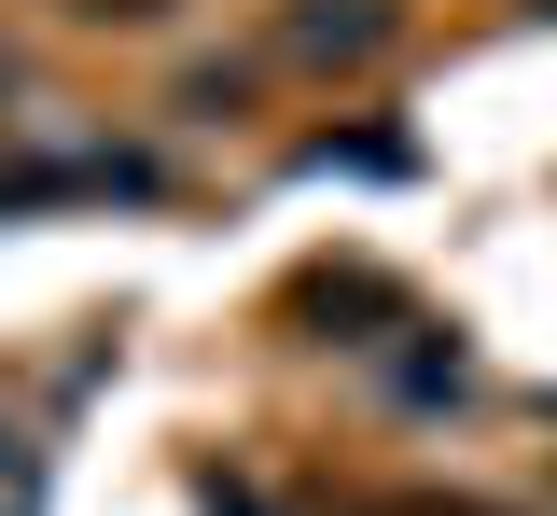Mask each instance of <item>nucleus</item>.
I'll list each match as a JSON object with an SVG mask.
<instances>
[{
    "instance_id": "f257e3e1",
    "label": "nucleus",
    "mask_w": 557,
    "mask_h": 516,
    "mask_svg": "<svg viewBox=\"0 0 557 516\" xmlns=\"http://www.w3.org/2000/svg\"><path fill=\"white\" fill-rule=\"evenodd\" d=\"M391 42H405L391 0H278V57L293 71H376Z\"/></svg>"
},
{
    "instance_id": "f03ea898",
    "label": "nucleus",
    "mask_w": 557,
    "mask_h": 516,
    "mask_svg": "<svg viewBox=\"0 0 557 516\" xmlns=\"http://www.w3.org/2000/svg\"><path fill=\"white\" fill-rule=\"evenodd\" d=\"M57 14H84V28H153L168 0H57Z\"/></svg>"
}]
</instances>
